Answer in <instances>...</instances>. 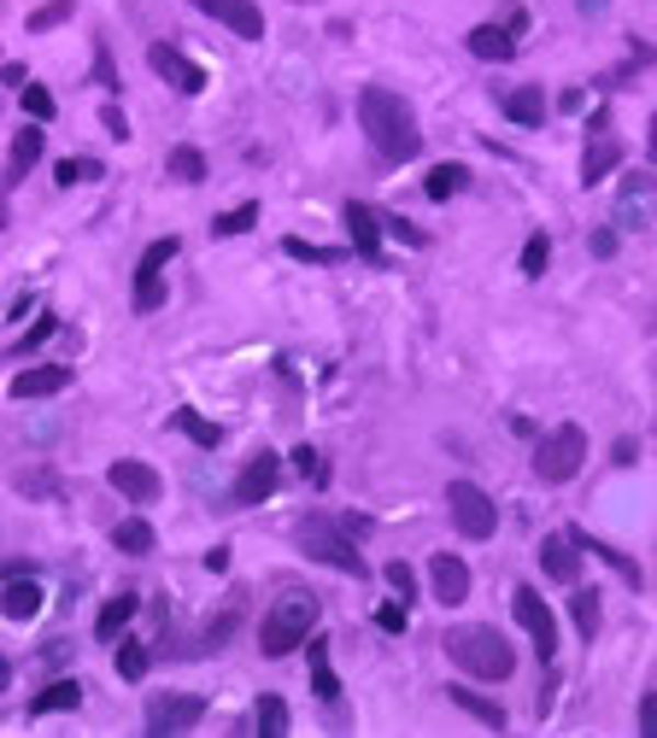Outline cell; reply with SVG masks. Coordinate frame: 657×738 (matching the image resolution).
Here are the masks:
<instances>
[{"label":"cell","instance_id":"1","mask_svg":"<svg viewBox=\"0 0 657 738\" xmlns=\"http://www.w3.org/2000/svg\"><path fill=\"white\" fill-rule=\"evenodd\" d=\"M359 124H364L382 164H411L417 152H423V129H417L411 100H399L394 89H364L359 94Z\"/></svg>","mask_w":657,"mask_h":738},{"label":"cell","instance_id":"2","mask_svg":"<svg viewBox=\"0 0 657 738\" xmlns=\"http://www.w3.org/2000/svg\"><path fill=\"white\" fill-rule=\"evenodd\" d=\"M441 645L469 680H494L499 685V680L517 674V650H511V639H505L499 627H452Z\"/></svg>","mask_w":657,"mask_h":738},{"label":"cell","instance_id":"3","mask_svg":"<svg viewBox=\"0 0 657 738\" xmlns=\"http://www.w3.org/2000/svg\"><path fill=\"white\" fill-rule=\"evenodd\" d=\"M311 633H317V598L306 587H288L271 610H264L259 650H264V657H288V650H299Z\"/></svg>","mask_w":657,"mask_h":738},{"label":"cell","instance_id":"4","mask_svg":"<svg viewBox=\"0 0 657 738\" xmlns=\"http://www.w3.org/2000/svg\"><path fill=\"white\" fill-rule=\"evenodd\" d=\"M294 545H299L311 563H329V569H341V575H352V580L370 575V563L359 557L352 534H347V527H335L329 516H306V522L294 527Z\"/></svg>","mask_w":657,"mask_h":738},{"label":"cell","instance_id":"5","mask_svg":"<svg viewBox=\"0 0 657 738\" xmlns=\"http://www.w3.org/2000/svg\"><path fill=\"white\" fill-rule=\"evenodd\" d=\"M581 463H587V428H581V422L552 428V434L534 445V475H541L546 487H564V480H576Z\"/></svg>","mask_w":657,"mask_h":738},{"label":"cell","instance_id":"6","mask_svg":"<svg viewBox=\"0 0 657 738\" xmlns=\"http://www.w3.org/2000/svg\"><path fill=\"white\" fill-rule=\"evenodd\" d=\"M446 504H452V527H458L464 540H494L499 534V510H494V499H487L476 480H452Z\"/></svg>","mask_w":657,"mask_h":738},{"label":"cell","instance_id":"7","mask_svg":"<svg viewBox=\"0 0 657 738\" xmlns=\"http://www.w3.org/2000/svg\"><path fill=\"white\" fill-rule=\"evenodd\" d=\"M177 252H182L177 235H159L154 247L141 252V264H136V311L141 317H154L159 305H165V264H171Z\"/></svg>","mask_w":657,"mask_h":738},{"label":"cell","instance_id":"8","mask_svg":"<svg viewBox=\"0 0 657 738\" xmlns=\"http://www.w3.org/2000/svg\"><path fill=\"white\" fill-rule=\"evenodd\" d=\"M511 610H517L522 633L534 639V657H541V662L558 657V615L546 610V598L534 592V587H517V592H511Z\"/></svg>","mask_w":657,"mask_h":738},{"label":"cell","instance_id":"9","mask_svg":"<svg viewBox=\"0 0 657 738\" xmlns=\"http://www.w3.org/2000/svg\"><path fill=\"white\" fill-rule=\"evenodd\" d=\"M622 164V141L611 135V112H593L587 124V159H581V188H599Z\"/></svg>","mask_w":657,"mask_h":738},{"label":"cell","instance_id":"10","mask_svg":"<svg viewBox=\"0 0 657 738\" xmlns=\"http://www.w3.org/2000/svg\"><path fill=\"white\" fill-rule=\"evenodd\" d=\"M652 212H657V177L652 170H628L616 188V223L622 229H646Z\"/></svg>","mask_w":657,"mask_h":738},{"label":"cell","instance_id":"11","mask_svg":"<svg viewBox=\"0 0 657 738\" xmlns=\"http://www.w3.org/2000/svg\"><path fill=\"white\" fill-rule=\"evenodd\" d=\"M200 715H206V697H189V692H165V697H154V703H147V733H154V738L189 733Z\"/></svg>","mask_w":657,"mask_h":738},{"label":"cell","instance_id":"12","mask_svg":"<svg viewBox=\"0 0 657 738\" xmlns=\"http://www.w3.org/2000/svg\"><path fill=\"white\" fill-rule=\"evenodd\" d=\"M276 487H282V457H276V452H252L247 469L235 475V492H229V499L247 510V504H264Z\"/></svg>","mask_w":657,"mask_h":738},{"label":"cell","instance_id":"13","mask_svg":"<svg viewBox=\"0 0 657 738\" xmlns=\"http://www.w3.org/2000/svg\"><path fill=\"white\" fill-rule=\"evenodd\" d=\"M147 65H154V77H165L177 94H200V89H206V71H200V65L182 54V47H171V42L147 47Z\"/></svg>","mask_w":657,"mask_h":738},{"label":"cell","instance_id":"14","mask_svg":"<svg viewBox=\"0 0 657 738\" xmlns=\"http://www.w3.org/2000/svg\"><path fill=\"white\" fill-rule=\"evenodd\" d=\"M106 480H112V492H124L129 504H159V492H165L159 469L154 463H136V457H117L106 469Z\"/></svg>","mask_w":657,"mask_h":738},{"label":"cell","instance_id":"15","mask_svg":"<svg viewBox=\"0 0 657 738\" xmlns=\"http://www.w3.org/2000/svg\"><path fill=\"white\" fill-rule=\"evenodd\" d=\"M189 7H200V12H212L224 30H235L241 42H259L264 36V12L252 7V0H189Z\"/></svg>","mask_w":657,"mask_h":738},{"label":"cell","instance_id":"16","mask_svg":"<svg viewBox=\"0 0 657 738\" xmlns=\"http://www.w3.org/2000/svg\"><path fill=\"white\" fill-rule=\"evenodd\" d=\"M429 587H434V604L458 610L464 598H469V563L452 557V552H441V557L429 563Z\"/></svg>","mask_w":657,"mask_h":738},{"label":"cell","instance_id":"17","mask_svg":"<svg viewBox=\"0 0 657 738\" xmlns=\"http://www.w3.org/2000/svg\"><path fill=\"white\" fill-rule=\"evenodd\" d=\"M347 235H352V252H359L364 264H382V217L370 212L364 200L347 205Z\"/></svg>","mask_w":657,"mask_h":738},{"label":"cell","instance_id":"18","mask_svg":"<svg viewBox=\"0 0 657 738\" xmlns=\"http://www.w3.org/2000/svg\"><path fill=\"white\" fill-rule=\"evenodd\" d=\"M71 387V370L65 364H36V370H19L12 375V399H54V393H65Z\"/></svg>","mask_w":657,"mask_h":738},{"label":"cell","instance_id":"19","mask_svg":"<svg viewBox=\"0 0 657 738\" xmlns=\"http://www.w3.org/2000/svg\"><path fill=\"white\" fill-rule=\"evenodd\" d=\"M541 569L552 580H564V587H576V580H581V540L576 534H552L541 545Z\"/></svg>","mask_w":657,"mask_h":738},{"label":"cell","instance_id":"20","mask_svg":"<svg viewBox=\"0 0 657 738\" xmlns=\"http://www.w3.org/2000/svg\"><path fill=\"white\" fill-rule=\"evenodd\" d=\"M464 47H469V54H476V59H487V65H505V59H517V36H511V30H505V24H476V30H469V36H464Z\"/></svg>","mask_w":657,"mask_h":738},{"label":"cell","instance_id":"21","mask_svg":"<svg viewBox=\"0 0 657 738\" xmlns=\"http://www.w3.org/2000/svg\"><path fill=\"white\" fill-rule=\"evenodd\" d=\"M47 592L36 587V580H7L0 587V615H12V622H30V615H42Z\"/></svg>","mask_w":657,"mask_h":738},{"label":"cell","instance_id":"22","mask_svg":"<svg viewBox=\"0 0 657 738\" xmlns=\"http://www.w3.org/2000/svg\"><path fill=\"white\" fill-rule=\"evenodd\" d=\"M136 610H141V598H136V592L106 598V604H100V615H94V639H117V633L136 622Z\"/></svg>","mask_w":657,"mask_h":738},{"label":"cell","instance_id":"23","mask_svg":"<svg viewBox=\"0 0 657 738\" xmlns=\"http://www.w3.org/2000/svg\"><path fill=\"white\" fill-rule=\"evenodd\" d=\"M65 709H82V685L77 680H54L30 697V715H65Z\"/></svg>","mask_w":657,"mask_h":738},{"label":"cell","instance_id":"24","mask_svg":"<svg viewBox=\"0 0 657 738\" xmlns=\"http://www.w3.org/2000/svg\"><path fill=\"white\" fill-rule=\"evenodd\" d=\"M112 545H117L124 557H147V552L159 545V534H154V522H147V516H129V522L112 527Z\"/></svg>","mask_w":657,"mask_h":738},{"label":"cell","instance_id":"25","mask_svg":"<svg viewBox=\"0 0 657 738\" xmlns=\"http://www.w3.org/2000/svg\"><path fill=\"white\" fill-rule=\"evenodd\" d=\"M505 117L522 129H541L546 124V94L541 89H517V94H505Z\"/></svg>","mask_w":657,"mask_h":738},{"label":"cell","instance_id":"26","mask_svg":"<svg viewBox=\"0 0 657 738\" xmlns=\"http://www.w3.org/2000/svg\"><path fill=\"white\" fill-rule=\"evenodd\" d=\"M464 188H469V170L464 164H434L429 177H423V194L429 200H458Z\"/></svg>","mask_w":657,"mask_h":738},{"label":"cell","instance_id":"27","mask_svg":"<svg viewBox=\"0 0 657 738\" xmlns=\"http://www.w3.org/2000/svg\"><path fill=\"white\" fill-rule=\"evenodd\" d=\"M306 645H311V692L324 703H335L341 697V680H335V668H329V639H306Z\"/></svg>","mask_w":657,"mask_h":738},{"label":"cell","instance_id":"28","mask_svg":"<svg viewBox=\"0 0 657 738\" xmlns=\"http://www.w3.org/2000/svg\"><path fill=\"white\" fill-rule=\"evenodd\" d=\"M36 159H42V129L30 124V129L12 135V177H7V182H24L30 170H36Z\"/></svg>","mask_w":657,"mask_h":738},{"label":"cell","instance_id":"29","mask_svg":"<svg viewBox=\"0 0 657 738\" xmlns=\"http://www.w3.org/2000/svg\"><path fill=\"white\" fill-rule=\"evenodd\" d=\"M252 727H259V738H282L288 733V703H282L276 692H264L259 709H252Z\"/></svg>","mask_w":657,"mask_h":738},{"label":"cell","instance_id":"30","mask_svg":"<svg viewBox=\"0 0 657 738\" xmlns=\"http://www.w3.org/2000/svg\"><path fill=\"white\" fill-rule=\"evenodd\" d=\"M446 692H452V703H458L464 715H476L482 727H505V709H499L494 697H476V692H469V685H446Z\"/></svg>","mask_w":657,"mask_h":738},{"label":"cell","instance_id":"31","mask_svg":"<svg viewBox=\"0 0 657 738\" xmlns=\"http://www.w3.org/2000/svg\"><path fill=\"white\" fill-rule=\"evenodd\" d=\"M165 170H171V182H206V152L200 147H171V159H165Z\"/></svg>","mask_w":657,"mask_h":738},{"label":"cell","instance_id":"32","mask_svg":"<svg viewBox=\"0 0 657 738\" xmlns=\"http://www.w3.org/2000/svg\"><path fill=\"white\" fill-rule=\"evenodd\" d=\"M171 428H177V434H189L194 445H206V452H212L217 440H224V428H217V422H206L200 410H177V417H171Z\"/></svg>","mask_w":657,"mask_h":738},{"label":"cell","instance_id":"33","mask_svg":"<svg viewBox=\"0 0 657 738\" xmlns=\"http://www.w3.org/2000/svg\"><path fill=\"white\" fill-rule=\"evenodd\" d=\"M147 668H154V650H147L141 639H124V645H117V680L136 685V680L147 674Z\"/></svg>","mask_w":657,"mask_h":738},{"label":"cell","instance_id":"34","mask_svg":"<svg viewBox=\"0 0 657 738\" xmlns=\"http://www.w3.org/2000/svg\"><path fill=\"white\" fill-rule=\"evenodd\" d=\"M100 177H106V164H100V159H59V164H54V182H59V188L100 182Z\"/></svg>","mask_w":657,"mask_h":738},{"label":"cell","instance_id":"35","mask_svg":"<svg viewBox=\"0 0 657 738\" xmlns=\"http://www.w3.org/2000/svg\"><path fill=\"white\" fill-rule=\"evenodd\" d=\"M252 223H259V205H252V200H247V205H235V212H224V217H212V235H217V240H229V235H247V229H252Z\"/></svg>","mask_w":657,"mask_h":738},{"label":"cell","instance_id":"36","mask_svg":"<svg viewBox=\"0 0 657 738\" xmlns=\"http://www.w3.org/2000/svg\"><path fill=\"white\" fill-rule=\"evenodd\" d=\"M59 334V317L54 311H42L36 322H30V334L24 340H12V357H24V352H36V347H47V340Z\"/></svg>","mask_w":657,"mask_h":738},{"label":"cell","instance_id":"37","mask_svg":"<svg viewBox=\"0 0 657 738\" xmlns=\"http://www.w3.org/2000/svg\"><path fill=\"white\" fill-rule=\"evenodd\" d=\"M546 264H552V235H529V247H522V276H546Z\"/></svg>","mask_w":657,"mask_h":738},{"label":"cell","instance_id":"38","mask_svg":"<svg viewBox=\"0 0 657 738\" xmlns=\"http://www.w3.org/2000/svg\"><path fill=\"white\" fill-rule=\"evenodd\" d=\"M576 633L581 639H599V592L593 587L576 592Z\"/></svg>","mask_w":657,"mask_h":738},{"label":"cell","instance_id":"39","mask_svg":"<svg viewBox=\"0 0 657 738\" xmlns=\"http://www.w3.org/2000/svg\"><path fill=\"white\" fill-rule=\"evenodd\" d=\"M294 469L311 480V487H329V463H324V452L317 445H294Z\"/></svg>","mask_w":657,"mask_h":738},{"label":"cell","instance_id":"40","mask_svg":"<svg viewBox=\"0 0 657 738\" xmlns=\"http://www.w3.org/2000/svg\"><path fill=\"white\" fill-rule=\"evenodd\" d=\"M282 252H288V259H306V264H341V252H335V247H311V240H299V235L282 240Z\"/></svg>","mask_w":657,"mask_h":738},{"label":"cell","instance_id":"41","mask_svg":"<svg viewBox=\"0 0 657 738\" xmlns=\"http://www.w3.org/2000/svg\"><path fill=\"white\" fill-rule=\"evenodd\" d=\"M24 112L36 117V124H47V117H54L59 106H54V94H47L42 82H24Z\"/></svg>","mask_w":657,"mask_h":738},{"label":"cell","instance_id":"42","mask_svg":"<svg viewBox=\"0 0 657 738\" xmlns=\"http://www.w3.org/2000/svg\"><path fill=\"white\" fill-rule=\"evenodd\" d=\"M71 19V0H54V7H42V12H30V36H47L54 24Z\"/></svg>","mask_w":657,"mask_h":738},{"label":"cell","instance_id":"43","mask_svg":"<svg viewBox=\"0 0 657 738\" xmlns=\"http://www.w3.org/2000/svg\"><path fill=\"white\" fill-rule=\"evenodd\" d=\"M387 587H394L399 598H417V575H411V563H387Z\"/></svg>","mask_w":657,"mask_h":738},{"label":"cell","instance_id":"44","mask_svg":"<svg viewBox=\"0 0 657 738\" xmlns=\"http://www.w3.org/2000/svg\"><path fill=\"white\" fill-rule=\"evenodd\" d=\"M19 487L30 492V499H54L59 480H54V475H42V469H30V475H19Z\"/></svg>","mask_w":657,"mask_h":738},{"label":"cell","instance_id":"45","mask_svg":"<svg viewBox=\"0 0 657 738\" xmlns=\"http://www.w3.org/2000/svg\"><path fill=\"white\" fill-rule=\"evenodd\" d=\"M382 229H387V235H399L406 247H423V229H417V223H406V217H382Z\"/></svg>","mask_w":657,"mask_h":738},{"label":"cell","instance_id":"46","mask_svg":"<svg viewBox=\"0 0 657 738\" xmlns=\"http://www.w3.org/2000/svg\"><path fill=\"white\" fill-rule=\"evenodd\" d=\"M587 247H593V259H616L622 235H616V229H593V240H587Z\"/></svg>","mask_w":657,"mask_h":738},{"label":"cell","instance_id":"47","mask_svg":"<svg viewBox=\"0 0 657 738\" xmlns=\"http://www.w3.org/2000/svg\"><path fill=\"white\" fill-rule=\"evenodd\" d=\"M376 627H382V633H406V610H399V604H382V610H376Z\"/></svg>","mask_w":657,"mask_h":738},{"label":"cell","instance_id":"48","mask_svg":"<svg viewBox=\"0 0 657 738\" xmlns=\"http://www.w3.org/2000/svg\"><path fill=\"white\" fill-rule=\"evenodd\" d=\"M94 77H100V89H117V71H112V54H106V47H94Z\"/></svg>","mask_w":657,"mask_h":738},{"label":"cell","instance_id":"49","mask_svg":"<svg viewBox=\"0 0 657 738\" xmlns=\"http://www.w3.org/2000/svg\"><path fill=\"white\" fill-rule=\"evenodd\" d=\"M100 117H106V135H112V141H129V117L117 112V106H106Z\"/></svg>","mask_w":657,"mask_h":738},{"label":"cell","instance_id":"50","mask_svg":"<svg viewBox=\"0 0 657 738\" xmlns=\"http://www.w3.org/2000/svg\"><path fill=\"white\" fill-rule=\"evenodd\" d=\"M639 733H646V738H657V692H652L646 703H639Z\"/></svg>","mask_w":657,"mask_h":738},{"label":"cell","instance_id":"51","mask_svg":"<svg viewBox=\"0 0 657 738\" xmlns=\"http://www.w3.org/2000/svg\"><path fill=\"white\" fill-rule=\"evenodd\" d=\"M505 30L522 42V30H529V12H522V7H505Z\"/></svg>","mask_w":657,"mask_h":738},{"label":"cell","instance_id":"52","mask_svg":"<svg viewBox=\"0 0 657 738\" xmlns=\"http://www.w3.org/2000/svg\"><path fill=\"white\" fill-rule=\"evenodd\" d=\"M0 82H7V89H24V65H0Z\"/></svg>","mask_w":657,"mask_h":738},{"label":"cell","instance_id":"53","mask_svg":"<svg viewBox=\"0 0 657 738\" xmlns=\"http://www.w3.org/2000/svg\"><path fill=\"white\" fill-rule=\"evenodd\" d=\"M7 223H12V212H7V182H0V235H7Z\"/></svg>","mask_w":657,"mask_h":738},{"label":"cell","instance_id":"54","mask_svg":"<svg viewBox=\"0 0 657 738\" xmlns=\"http://www.w3.org/2000/svg\"><path fill=\"white\" fill-rule=\"evenodd\" d=\"M646 147H652V159H657V112H652V124H646Z\"/></svg>","mask_w":657,"mask_h":738},{"label":"cell","instance_id":"55","mask_svg":"<svg viewBox=\"0 0 657 738\" xmlns=\"http://www.w3.org/2000/svg\"><path fill=\"white\" fill-rule=\"evenodd\" d=\"M7 685H12V662L0 657V692H7Z\"/></svg>","mask_w":657,"mask_h":738},{"label":"cell","instance_id":"56","mask_svg":"<svg viewBox=\"0 0 657 738\" xmlns=\"http://www.w3.org/2000/svg\"><path fill=\"white\" fill-rule=\"evenodd\" d=\"M299 7H311V0H299Z\"/></svg>","mask_w":657,"mask_h":738}]
</instances>
